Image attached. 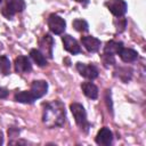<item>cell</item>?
Segmentation results:
<instances>
[{
    "label": "cell",
    "instance_id": "ac0fdd59",
    "mask_svg": "<svg viewBox=\"0 0 146 146\" xmlns=\"http://www.w3.org/2000/svg\"><path fill=\"white\" fill-rule=\"evenodd\" d=\"M0 73L3 75L10 73V60L6 56H0Z\"/></svg>",
    "mask_w": 146,
    "mask_h": 146
},
{
    "label": "cell",
    "instance_id": "ba28073f",
    "mask_svg": "<svg viewBox=\"0 0 146 146\" xmlns=\"http://www.w3.org/2000/svg\"><path fill=\"white\" fill-rule=\"evenodd\" d=\"M81 42L84 46V48L90 52H97L99 50V48H100V44H102L100 40H98L95 36H91V35L82 36L81 38Z\"/></svg>",
    "mask_w": 146,
    "mask_h": 146
},
{
    "label": "cell",
    "instance_id": "7a4b0ae2",
    "mask_svg": "<svg viewBox=\"0 0 146 146\" xmlns=\"http://www.w3.org/2000/svg\"><path fill=\"white\" fill-rule=\"evenodd\" d=\"M70 108H71V112L74 116V120H75L76 124L82 130L88 131L89 123H88V120H87V113H86L84 107L79 103H73V104H71Z\"/></svg>",
    "mask_w": 146,
    "mask_h": 146
},
{
    "label": "cell",
    "instance_id": "3957f363",
    "mask_svg": "<svg viewBox=\"0 0 146 146\" xmlns=\"http://www.w3.org/2000/svg\"><path fill=\"white\" fill-rule=\"evenodd\" d=\"M25 8V2L24 0H9L7 5L2 8V14L7 17L10 18L13 17L16 13L22 11Z\"/></svg>",
    "mask_w": 146,
    "mask_h": 146
},
{
    "label": "cell",
    "instance_id": "30bf717a",
    "mask_svg": "<svg viewBox=\"0 0 146 146\" xmlns=\"http://www.w3.org/2000/svg\"><path fill=\"white\" fill-rule=\"evenodd\" d=\"M113 140V133L108 128H102L97 136H96V143L102 146H108Z\"/></svg>",
    "mask_w": 146,
    "mask_h": 146
},
{
    "label": "cell",
    "instance_id": "9a60e30c",
    "mask_svg": "<svg viewBox=\"0 0 146 146\" xmlns=\"http://www.w3.org/2000/svg\"><path fill=\"white\" fill-rule=\"evenodd\" d=\"M123 48V44L122 42H115V41H108L104 48V54H107V55H112L114 56L115 54H119L121 51V49Z\"/></svg>",
    "mask_w": 146,
    "mask_h": 146
},
{
    "label": "cell",
    "instance_id": "52a82bcc",
    "mask_svg": "<svg viewBox=\"0 0 146 146\" xmlns=\"http://www.w3.org/2000/svg\"><path fill=\"white\" fill-rule=\"evenodd\" d=\"M47 90H48V83L46 81H43V80H35V81L32 82L30 91L32 92L34 98L38 99V98L43 97L47 94Z\"/></svg>",
    "mask_w": 146,
    "mask_h": 146
},
{
    "label": "cell",
    "instance_id": "8992f818",
    "mask_svg": "<svg viewBox=\"0 0 146 146\" xmlns=\"http://www.w3.org/2000/svg\"><path fill=\"white\" fill-rule=\"evenodd\" d=\"M76 70L79 71V73L89 80H94L98 76V70L96 68V66L94 65H87L83 63H78L76 64Z\"/></svg>",
    "mask_w": 146,
    "mask_h": 146
},
{
    "label": "cell",
    "instance_id": "2e32d148",
    "mask_svg": "<svg viewBox=\"0 0 146 146\" xmlns=\"http://www.w3.org/2000/svg\"><path fill=\"white\" fill-rule=\"evenodd\" d=\"M15 100L23 104H32L35 100V98L31 91H19L15 94Z\"/></svg>",
    "mask_w": 146,
    "mask_h": 146
},
{
    "label": "cell",
    "instance_id": "603a6c76",
    "mask_svg": "<svg viewBox=\"0 0 146 146\" xmlns=\"http://www.w3.org/2000/svg\"><path fill=\"white\" fill-rule=\"evenodd\" d=\"M1 2H2V0H0V3H1Z\"/></svg>",
    "mask_w": 146,
    "mask_h": 146
},
{
    "label": "cell",
    "instance_id": "6da1fadb",
    "mask_svg": "<svg viewBox=\"0 0 146 146\" xmlns=\"http://www.w3.org/2000/svg\"><path fill=\"white\" fill-rule=\"evenodd\" d=\"M43 123L49 128L54 127H62L65 122V110L64 105L59 100H54L44 105L43 115H42Z\"/></svg>",
    "mask_w": 146,
    "mask_h": 146
},
{
    "label": "cell",
    "instance_id": "4fadbf2b",
    "mask_svg": "<svg viewBox=\"0 0 146 146\" xmlns=\"http://www.w3.org/2000/svg\"><path fill=\"white\" fill-rule=\"evenodd\" d=\"M120 55V58L124 62V63H131V62H135L138 57V54L136 50L133 49H130V48H122L121 51L119 52Z\"/></svg>",
    "mask_w": 146,
    "mask_h": 146
},
{
    "label": "cell",
    "instance_id": "ffe728a7",
    "mask_svg": "<svg viewBox=\"0 0 146 146\" xmlns=\"http://www.w3.org/2000/svg\"><path fill=\"white\" fill-rule=\"evenodd\" d=\"M8 96V90L6 89V88H2V87H0V99H2V98H6Z\"/></svg>",
    "mask_w": 146,
    "mask_h": 146
},
{
    "label": "cell",
    "instance_id": "8fae6325",
    "mask_svg": "<svg viewBox=\"0 0 146 146\" xmlns=\"http://www.w3.org/2000/svg\"><path fill=\"white\" fill-rule=\"evenodd\" d=\"M32 70L30 59L25 56H18L15 59V71L17 73H29Z\"/></svg>",
    "mask_w": 146,
    "mask_h": 146
},
{
    "label": "cell",
    "instance_id": "d6986e66",
    "mask_svg": "<svg viewBox=\"0 0 146 146\" xmlns=\"http://www.w3.org/2000/svg\"><path fill=\"white\" fill-rule=\"evenodd\" d=\"M73 27L79 32H87L88 31V23L84 19L78 18L73 21Z\"/></svg>",
    "mask_w": 146,
    "mask_h": 146
},
{
    "label": "cell",
    "instance_id": "277c9868",
    "mask_svg": "<svg viewBox=\"0 0 146 146\" xmlns=\"http://www.w3.org/2000/svg\"><path fill=\"white\" fill-rule=\"evenodd\" d=\"M48 27L50 29V31L55 34H62L64 31H65V27H66V23L65 21L56 15V14H51L48 18Z\"/></svg>",
    "mask_w": 146,
    "mask_h": 146
},
{
    "label": "cell",
    "instance_id": "5bb4252c",
    "mask_svg": "<svg viewBox=\"0 0 146 146\" xmlns=\"http://www.w3.org/2000/svg\"><path fill=\"white\" fill-rule=\"evenodd\" d=\"M52 44H54V40L49 34H44L42 40L40 41V46L43 50V52L46 55H48L49 57L52 56Z\"/></svg>",
    "mask_w": 146,
    "mask_h": 146
},
{
    "label": "cell",
    "instance_id": "9c48e42d",
    "mask_svg": "<svg viewBox=\"0 0 146 146\" xmlns=\"http://www.w3.org/2000/svg\"><path fill=\"white\" fill-rule=\"evenodd\" d=\"M63 40V44H64V49L68 52H71L72 55H75V54H79L81 51V48L78 43V41L75 39H73L71 35L66 34L62 38Z\"/></svg>",
    "mask_w": 146,
    "mask_h": 146
},
{
    "label": "cell",
    "instance_id": "e0dca14e",
    "mask_svg": "<svg viewBox=\"0 0 146 146\" xmlns=\"http://www.w3.org/2000/svg\"><path fill=\"white\" fill-rule=\"evenodd\" d=\"M30 56H31V58H32L39 66H44V65H47V59H46L44 55H43L40 50H38V49H32V50L30 51Z\"/></svg>",
    "mask_w": 146,
    "mask_h": 146
},
{
    "label": "cell",
    "instance_id": "5b68a950",
    "mask_svg": "<svg viewBox=\"0 0 146 146\" xmlns=\"http://www.w3.org/2000/svg\"><path fill=\"white\" fill-rule=\"evenodd\" d=\"M106 6L110 9V11L116 17L123 16L128 8L127 2L124 0H110L106 2Z\"/></svg>",
    "mask_w": 146,
    "mask_h": 146
},
{
    "label": "cell",
    "instance_id": "44dd1931",
    "mask_svg": "<svg viewBox=\"0 0 146 146\" xmlns=\"http://www.w3.org/2000/svg\"><path fill=\"white\" fill-rule=\"evenodd\" d=\"M3 143V135H2V131H0V145H2Z\"/></svg>",
    "mask_w": 146,
    "mask_h": 146
},
{
    "label": "cell",
    "instance_id": "7c38bea8",
    "mask_svg": "<svg viewBox=\"0 0 146 146\" xmlns=\"http://www.w3.org/2000/svg\"><path fill=\"white\" fill-rule=\"evenodd\" d=\"M81 89L88 98L96 99L98 97V88L92 82H83L81 84Z\"/></svg>",
    "mask_w": 146,
    "mask_h": 146
},
{
    "label": "cell",
    "instance_id": "7402d4cb",
    "mask_svg": "<svg viewBox=\"0 0 146 146\" xmlns=\"http://www.w3.org/2000/svg\"><path fill=\"white\" fill-rule=\"evenodd\" d=\"M75 1H78V2H83L84 0H75Z\"/></svg>",
    "mask_w": 146,
    "mask_h": 146
}]
</instances>
